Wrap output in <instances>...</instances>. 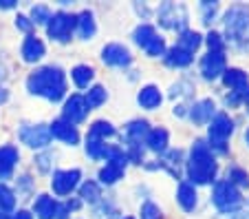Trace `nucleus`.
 Instances as JSON below:
<instances>
[{"mask_svg": "<svg viewBox=\"0 0 249 219\" xmlns=\"http://www.w3.org/2000/svg\"><path fill=\"white\" fill-rule=\"evenodd\" d=\"M27 89L33 96H42L51 102H57L66 93V78L62 69L57 67H42L33 71L27 80Z\"/></svg>", "mask_w": 249, "mask_h": 219, "instance_id": "f257e3e1", "label": "nucleus"}, {"mask_svg": "<svg viewBox=\"0 0 249 219\" xmlns=\"http://www.w3.org/2000/svg\"><path fill=\"white\" fill-rule=\"evenodd\" d=\"M188 175L194 184H207L214 179L216 175V162L212 158L207 144L196 142L192 146V155H190V164H188Z\"/></svg>", "mask_w": 249, "mask_h": 219, "instance_id": "f03ea898", "label": "nucleus"}, {"mask_svg": "<svg viewBox=\"0 0 249 219\" xmlns=\"http://www.w3.org/2000/svg\"><path fill=\"white\" fill-rule=\"evenodd\" d=\"M227 38L236 42L243 51H249V9L247 7H231L225 14Z\"/></svg>", "mask_w": 249, "mask_h": 219, "instance_id": "7ed1b4c3", "label": "nucleus"}, {"mask_svg": "<svg viewBox=\"0 0 249 219\" xmlns=\"http://www.w3.org/2000/svg\"><path fill=\"white\" fill-rule=\"evenodd\" d=\"M212 199H214V206H216L221 213H234V210H238L240 204H243V197H240L238 188H236L234 184H230V181H218Z\"/></svg>", "mask_w": 249, "mask_h": 219, "instance_id": "20e7f679", "label": "nucleus"}, {"mask_svg": "<svg viewBox=\"0 0 249 219\" xmlns=\"http://www.w3.org/2000/svg\"><path fill=\"white\" fill-rule=\"evenodd\" d=\"M135 42L139 44L148 56H163L165 53V42L159 34L155 31V27L150 24H141L135 29Z\"/></svg>", "mask_w": 249, "mask_h": 219, "instance_id": "39448f33", "label": "nucleus"}, {"mask_svg": "<svg viewBox=\"0 0 249 219\" xmlns=\"http://www.w3.org/2000/svg\"><path fill=\"white\" fill-rule=\"evenodd\" d=\"M234 133V122L230 119V115L218 113L214 115L210 124V144L218 151H225V144L230 139V135Z\"/></svg>", "mask_w": 249, "mask_h": 219, "instance_id": "423d86ee", "label": "nucleus"}, {"mask_svg": "<svg viewBox=\"0 0 249 219\" xmlns=\"http://www.w3.org/2000/svg\"><path fill=\"white\" fill-rule=\"evenodd\" d=\"M75 22H77V16L73 14H64V11H57V14L51 16L49 20V36L57 42H66L71 40V31L75 29Z\"/></svg>", "mask_w": 249, "mask_h": 219, "instance_id": "0eeeda50", "label": "nucleus"}, {"mask_svg": "<svg viewBox=\"0 0 249 219\" xmlns=\"http://www.w3.org/2000/svg\"><path fill=\"white\" fill-rule=\"evenodd\" d=\"M159 22L168 29H183L188 24V11L183 5L165 2L159 7Z\"/></svg>", "mask_w": 249, "mask_h": 219, "instance_id": "6e6552de", "label": "nucleus"}, {"mask_svg": "<svg viewBox=\"0 0 249 219\" xmlns=\"http://www.w3.org/2000/svg\"><path fill=\"white\" fill-rule=\"evenodd\" d=\"M20 139L22 144L31 148H42L51 142V131L44 124H36V126H22L20 129Z\"/></svg>", "mask_w": 249, "mask_h": 219, "instance_id": "1a4fd4ad", "label": "nucleus"}, {"mask_svg": "<svg viewBox=\"0 0 249 219\" xmlns=\"http://www.w3.org/2000/svg\"><path fill=\"white\" fill-rule=\"evenodd\" d=\"M223 80L234 91V96L238 98V100H247L249 98V78L245 71H240V69H225Z\"/></svg>", "mask_w": 249, "mask_h": 219, "instance_id": "9d476101", "label": "nucleus"}, {"mask_svg": "<svg viewBox=\"0 0 249 219\" xmlns=\"http://www.w3.org/2000/svg\"><path fill=\"white\" fill-rule=\"evenodd\" d=\"M77 181H80V171L77 168H73V171H57V173H53L51 186H53V191H55V195L64 197L75 188Z\"/></svg>", "mask_w": 249, "mask_h": 219, "instance_id": "9b49d317", "label": "nucleus"}, {"mask_svg": "<svg viewBox=\"0 0 249 219\" xmlns=\"http://www.w3.org/2000/svg\"><path fill=\"white\" fill-rule=\"evenodd\" d=\"M201 73L207 80H214L221 73H225V56L216 51H210L205 58L201 60Z\"/></svg>", "mask_w": 249, "mask_h": 219, "instance_id": "f8f14e48", "label": "nucleus"}, {"mask_svg": "<svg viewBox=\"0 0 249 219\" xmlns=\"http://www.w3.org/2000/svg\"><path fill=\"white\" fill-rule=\"evenodd\" d=\"M102 58L106 64H113V67H128L132 60L130 51L122 44H106L102 51Z\"/></svg>", "mask_w": 249, "mask_h": 219, "instance_id": "ddd939ff", "label": "nucleus"}, {"mask_svg": "<svg viewBox=\"0 0 249 219\" xmlns=\"http://www.w3.org/2000/svg\"><path fill=\"white\" fill-rule=\"evenodd\" d=\"M89 113V106H86V100L82 96H71V100H66L64 104V119L69 124H77L86 118Z\"/></svg>", "mask_w": 249, "mask_h": 219, "instance_id": "4468645a", "label": "nucleus"}, {"mask_svg": "<svg viewBox=\"0 0 249 219\" xmlns=\"http://www.w3.org/2000/svg\"><path fill=\"white\" fill-rule=\"evenodd\" d=\"M33 210H36V217H40V219L60 217V204L49 195H40L38 199H36V204H33Z\"/></svg>", "mask_w": 249, "mask_h": 219, "instance_id": "2eb2a0df", "label": "nucleus"}, {"mask_svg": "<svg viewBox=\"0 0 249 219\" xmlns=\"http://www.w3.org/2000/svg\"><path fill=\"white\" fill-rule=\"evenodd\" d=\"M51 135L57 139H62V142L66 144H77V139H80V133H77V129L73 126V124H69L66 119H55V122L51 124Z\"/></svg>", "mask_w": 249, "mask_h": 219, "instance_id": "dca6fc26", "label": "nucleus"}, {"mask_svg": "<svg viewBox=\"0 0 249 219\" xmlns=\"http://www.w3.org/2000/svg\"><path fill=\"white\" fill-rule=\"evenodd\" d=\"M20 153L16 146H2L0 148V179H7V177L14 173V166L18 162Z\"/></svg>", "mask_w": 249, "mask_h": 219, "instance_id": "f3484780", "label": "nucleus"}, {"mask_svg": "<svg viewBox=\"0 0 249 219\" xmlns=\"http://www.w3.org/2000/svg\"><path fill=\"white\" fill-rule=\"evenodd\" d=\"M44 56V44L36 36H27V40L22 42V58L24 62H36Z\"/></svg>", "mask_w": 249, "mask_h": 219, "instance_id": "a211bd4d", "label": "nucleus"}, {"mask_svg": "<svg viewBox=\"0 0 249 219\" xmlns=\"http://www.w3.org/2000/svg\"><path fill=\"white\" fill-rule=\"evenodd\" d=\"M212 115H214V102H212V100L196 102V104L192 106V111H190V118H192V122H196V124L210 122Z\"/></svg>", "mask_w": 249, "mask_h": 219, "instance_id": "6ab92c4d", "label": "nucleus"}, {"mask_svg": "<svg viewBox=\"0 0 249 219\" xmlns=\"http://www.w3.org/2000/svg\"><path fill=\"white\" fill-rule=\"evenodd\" d=\"M177 199H179L181 208H183L185 213H192V210L196 208V191H194V186L181 184L179 191H177Z\"/></svg>", "mask_w": 249, "mask_h": 219, "instance_id": "aec40b11", "label": "nucleus"}, {"mask_svg": "<svg viewBox=\"0 0 249 219\" xmlns=\"http://www.w3.org/2000/svg\"><path fill=\"white\" fill-rule=\"evenodd\" d=\"M137 100H139V104L143 106V109H157V106L161 104V100H163V98H161V93H159V89H157V86H143V89L139 91V96H137Z\"/></svg>", "mask_w": 249, "mask_h": 219, "instance_id": "412c9836", "label": "nucleus"}, {"mask_svg": "<svg viewBox=\"0 0 249 219\" xmlns=\"http://www.w3.org/2000/svg\"><path fill=\"white\" fill-rule=\"evenodd\" d=\"M75 29H77V36H80L82 40H89L95 36V20H93V14L90 11H82L80 16H77V22H75Z\"/></svg>", "mask_w": 249, "mask_h": 219, "instance_id": "4be33fe9", "label": "nucleus"}, {"mask_svg": "<svg viewBox=\"0 0 249 219\" xmlns=\"http://www.w3.org/2000/svg\"><path fill=\"white\" fill-rule=\"evenodd\" d=\"M146 144L152 148V151H165V146H168V131L152 129L150 133L146 135Z\"/></svg>", "mask_w": 249, "mask_h": 219, "instance_id": "5701e85b", "label": "nucleus"}, {"mask_svg": "<svg viewBox=\"0 0 249 219\" xmlns=\"http://www.w3.org/2000/svg\"><path fill=\"white\" fill-rule=\"evenodd\" d=\"M165 62H168L170 67H188L190 62H192V53L183 51V49H179V47H174V49L168 51Z\"/></svg>", "mask_w": 249, "mask_h": 219, "instance_id": "b1692460", "label": "nucleus"}, {"mask_svg": "<svg viewBox=\"0 0 249 219\" xmlns=\"http://www.w3.org/2000/svg\"><path fill=\"white\" fill-rule=\"evenodd\" d=\"M128 138H130V142H141V139H146V135L150 133V129H148V122H143V119H135V122L128 124Z\"/></svg>", "mask_w": 249, "mask_h": 219, "instance_id": "393cba45", "label": "nucleus"}, {"mask_svg": "<svg viewBox=\"0 0 249 219\" xmlns=\"http://www.w3.org/2000/svg\"><path fill=\"white\" fill-rule=\"evenodd\" d=\"M198 47H201V36H198L196 31H183V34H181L179 49H183V51H188V53H194Z\"/></svg>", "mask_w": 249, "mask_h": 219, "instance_id": "a878e982", "label": "nucleus"}, {"mask_svg": "<svg viewBox=\"0 0 249 219\" xmlns=\"http://www.w3.org/2000/svg\"><path fill=\"white\" fill-rule=\"evenodd\" d=\"M71 78H73V82H75L80 89H84V86H89V82L93 80V69L86 67V64H77V67L73 69V73H71Z\"/></svg>", "mask_w": 249, "mask_h": 219, "instance_id": "bb28decb", "label": "nucleus"}, {"mask_svg": "<svg viewBox=\"0 0 249 219\" xmlns=\"http://www.w3.org/2000/svg\"><path fill=\"white\" fill-rule=\"evenodd\" d=\"M106 98H108V93H106L104 86H93L84 100H86V106H89V109H97V106H102L104 102H106Z\"/></svg>", "mask_w": 249, "mask_h": 219, "instance_id": "cd10ccee", "label": "nucleus"}, {"mask_svg": "<svg viewBox=\"0 0 249 219\" xmlns=\"http://www.w3.org/2000/svg\"><path fill=\"white\" fill-rule=\"evenodd\" d=\"M124 175V168L115 166V164H106V166L99 171V179L104 181V184H115L117 179H122Z\"/></svg>", "mask_w": 249, "mask_h": 219, "instance_id": "c85d7f7f", "label": "nucleus"}, {"mask_svg": "<svg viewBox=\"0 0 249 219\" xmlns=\"http://www.w3.org/2000/svg\"><path fill=\"white\" fill-rule=\"evenodd\" d=\"M86 153H89L93 159H102L104 153H106V144H104V139L90 138V135H89V142H86Z\"/></svg>", "mask_w": 249, "mask_h": 219, "instance_id": "c756f323", "label": "nucleus"}, {"mask_svg": "<svg viewBox=\"0 0 249 219\" xmlns=\"http://www.w3.org/2000/svg\"><path fill=\"white\" fill-rule=\"evenodd\" d=\"M80 195H82V199H84V201H90V204H95V201H99L102 193H99V186L95 184V181H86V184H82Z\"/></svg>", "mask_w": 249, "mask_h": 219, "instance_id": "7c9ffc66", "label": "nucleus"}, {"mask_svg": "<svg viewBox=\"0 0 249 219\" xmlns=\"http://www.w3.org/2000/svg\"><path fill=\"white\" fill-rule=\"evenodd\" d=\"M89 135L90 138L106 139V138H110V135H115V129H113V124H108V122H95L93 126H90Z\"/></svg>", "mask_w": 249, "mask_h": 219, "instance_id": "2f4dec72", "label": "nucleus"}, {"mask_svg": "<svg viewBox=\"0 0 249 219\" xmlns=\"http://www.w3.org/2000/svg\"><path fill=\"white\" fill-rule=\"evenodd\" d=\"M227 179H230V184H238V186H243V188H249V175L243 171V168H238V166L230 168Z\"/></svg>", "mask_w": 249, "mask_h": 219, "instance_id": "473e14b6", "label": "nucleus"}, {"mask_svg": "<svg viewBox=\"0 0 249 219\" xmlns=\"http://www.w3.org/2000/svg\"><path fill=\"white\" fill-rule=\"evenodd\" d=\"M16 206V197H14V193L7 188V186H2L0 184V213L2 210H11Z\"/></svg>", "mask_w": 249, "mask_h": 219, "instance_id": "72a5a7b5", "label": "nucleus"}, {"mask_svg": "<svg viewBox=\"0 0 249 219\" xmlns=\"http://www.w3.org/2000/svg\"><path fill=\"white\" fill-rule=\"evenodd\" d=\"M31 18H33V22L44 24V22H49V20H51V11H49L44 5H38V7H33V9H31Z\"/></svg>", "mask_w": 249, "mask_h": 219, "instance_id": "f704fd0d", "label": "nucleus"}, {"mask_svg": "<svg viewBox=\"0 0 249 219\" xmlns=\"http://www.w3.org/2000/svg\"><path fill=\"white\" fill-rule=\"evenodd\" d=\"M141 219H161L159 206H155L152 201H146V204L141 206Z\"/></svg>", "mask_w": 249, "mask_h": 219, "instance_id": "c9c22d12", "label": "nucleus"}, {"mask_svg": "<svg viewBox=\"0 0 249 219\" xmlns=\"http://www.w3.org/2000/svg\"><path fill=\"white\" fill-rule=\"evenodd\" d=\"M201 11H203V22L210 24L212 18H214L218 11V2H201Z\"/></svg>", "mask_w": 249, "mask_h": 219, "instance_id": "e433bc0d", "label": "nucleus"}, {"mask_svg": "<svg viewBox=\"0 0 249 219\" xmlns=\"http://www.w3.org/2000/svg\"><path fill=\"white\" fill-rule=\"evenodd\" d=\"M207 44H210V51H216V53H223V47H225L223 40H221V36L214 34V31L207 36Z\"/></svg>", "mask_w": 249, "mask_h": 219, "instance_id": "4c0bfd02", "label": "nucleus"}, {"mask_svg": "<svg viewBox=\"0 0 249 219\" xmlns=\"http://www.w3.org/2000/svg\"><path fill=\"white\" fill-rule=\"evenodd\" d=\"M16 24H18L22 31H29V29H31V22H29V18H24V16H18V18H16Z\"/></svg>", "mask_w": 249, "mask_h": 219, "instance_id": "58836bf2", "label": "nucleus"}, {"mask_svg": "<svg viewBox=\"0 0 249 219\" xmlns=\"http://www.w3.org/2000/svg\"><path fill=\"white\" fill-rule=\"evenodd\" d=\"M11 219H31V215L24 213V210H18L16 215H11Z\"/></svg>", "mask_w": 249, "mask_h": 219, "instance_id": "ea45409f", "label": "nucleus"}, {"mask_svg": "<svg viewBox=\"0 0 249 219\" xmlns=\"http://www.w3.org/2000/svg\"><path fill=\"white\" fill-rule=\"evenodd\" d=\"M14 5H16L14 0H0V7H2V9H11Z\"/></svg>", "mask_w": 249, "mask_h": 219, "instance_id": "a19ab883", "label": "nucleus"}, {"mask_svg": "<svg viewBox=\"0 0 249 219\" xmlns=\"http://www.w3.org/2000/svg\"><path fill=\"white\" fill-rule=\"evenodd\" d=\"M7 98H9V93H7V91L2 89V86H0V102H5Z\"/></svg>", "mask_w": 249, "mask_h": 219, "instance_id": "79ce46f5", "label": "nucleus"}, {"mask_svg": "<svg viewBox=\"0 0 249 219\" xmlns=\"http://www.w3.org/2000/svg\"><path fill=\"white\" fill-rule=\"evenodd\" d=\"M245 142L249 144V129H247V133H245Z\"/></svg>", "mask_w": 249, "mask_h": 219, "instance_id": "37998d69", "label": "nucleus"}, {"mask_svg": "<svg viewBox=\"0 0 249 219\" xmlns=\"http://www.w3.org/2000/svg\"><path fill=\"white\" fill-rule=\"evenodd\" d=\"M0 219H5V215H0Z\"/></svg>", "mask_w": 249, "mask_h": 219, "instance_id": "c03bdc74", "label": "nucleus"}, {"mask_svg": "<svg viewBox=\"0 0 249 219\" xmlns=\"http://www.w3.org/2000/svg\"><path fill=\"white\" fill-rule=\"evenodd\" d=\"M0 78H2V71H0Z\"/></svg>", "mask_w": 249, "mask_h": 219, "instance_id": "a18cd8bd", "label": "nucleus"}, {"mask_svg": "<svg viewBox=\"0 0 249 219\" xmlns=\"http://www.w3.org/2000/svg\"><path fill=\"white\" fill-rule=\"evenodd\" d=\"M126 219H132V217H126Z\"/></svg>", "mask_w": 249, "mask_h": 219, "instance_id": "49530a36", "label": "nucleus"}]
</instances>
